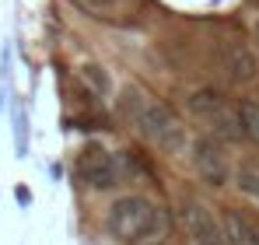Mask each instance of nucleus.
<instances>
[{"label":"nucleus","mask_w":259,"mask_h":245,"mask_svg":"<svg viewBox=\"0 0 259 245\" xmlns=\"http://www.w3.org/2000/svg\"><path fill=\"white\" fill-rule=\"evenodd\" d=\"M119 105H123V116L130 119V126L147 144H154L161 154H168V158L189 154V140L193 137L186 133V123L179 119L165 102H158L151 91H144L140 84H126Z\"/></svg>","instance_id":"nucleus-1"},{"label":"nucleus","mask_w":259,"mask_h":245,"mask_svg":"<svg viewBox=\"0 0 259 245\" xmlns=\"http://www.w3.org/2000/svg\"><path fill=\"white\" fill-rule=\"evenodd\" d=\"M154 214H158V203H151L147 196L123 193V196H116L112 203L105 207L102 228H105V235L116 245H144L147 235H151Z\"/></svg>","instance_id":"nucleus-2"},{"label":"nucleus","mask_w":259,"mask_h":245,"mask_svg":"<svg viewBox=\"0 0 259 245\" xmlns=\"http://www.w3.org/2000/svg\"><path fill=\"white\" fill-rule=\"evenodd\" d=\"M186 112L193 116V123H200L207 133L221 137L224 144H238L242 137V119H238V105L228 102L217 88H196L186 98Z\"/></svg>","instance_id":"nucleus-3"},{"label":"nucleus","mask_w":259,"mask_h":245,"mask_svg":"<svg viewBox=\"0 0 259 245\" xmlns=\"http://www.w3.org/2000/svg\"><path fill=\"white\" fill-rule=\"evenodd\" d=\"M189 165H193L196 179L207 189H228V186H235V165L228 158V147H224L221 137L207 133V130L189 140Z\"/></svg>","instance_id":"nucleus-4"},{"label":"nucleus","mask_w":259,"mask_h":245,"mask_svg":"<svg viewBox=\"0 0 259 245\" xmlns=\"http://www.w3.org/2000/svg\"><path fill=\"white\" fill-rule=\"evenodd\" d=\"M74 175L88 193H112L123 182V172L112 151H105L102 144H84L74 158Z\"/></svg>","instance_id":"nucleus-5"},{"label":"nucleus","mask_w":259,"mask_h":245,"mask_svg":"<svg viewBox=\"0 0 259 245\" xmlns=\"http://www.w3.org/2000/svg\"><path fill=\"white\" fill-rule=\"evenodd\" d=\"M217 67H221V74L228 77V84L249 88V84L259 81V56H256V49H252L245 39H238V35L217 42Z\"/></svg>","instance_id":"nucleus-6"},{"label":"nucleus","mask_w":259,"mask_h":245,"mask_svg":"<svg viewBox=\"0 0 259 245\" xmlns=\"http://www.w3.org/2000/svg\"><path fill=\"white\" fill-rule=\"evenodd\" d=\"M179 221L186 228V235L193 242H203V245H224V228L221 221L214 217V210L196 200V196H182L179 200Z\"/></svg>","instance_id":"nucleus-7"},{"label":"nucleus","mask_w":259,"mask_h":245,"mask_svg":"<svg viewBox=\"0 0 259 245\" xmlns=\"http://www.w3.org/2000/svg\"><path fill=\"white\" fill-rule=\"evenodd\" d=\"M221 228H224V245H259L256 224L249 217H242L238 210H224Z\"/></svg>","instance_id":"nucleus-8"},{"label":"nucleus","mask_w":259,"mask_h":245,"mask_svg":"<svg viewBox=\"0 0 259 245\" xmlns=\"http://www.w3.org/2000/svg\"><path fill=\"white\" fill-rule=\"evenodd\" d=\"M77 74H81V81L88 84L91 95H98V98H109V95H112V77H109V70H105L102 63L84 60V63L77 67Z\"/></svg>","instance_id":"nucleus-9"},{"label":"nucleus","mask_w":259,"mask_h":245,"mask_svg":"<svg viewBox=\"0 0 259 245\" xmlns=\"http://www.w3.org/2000/svg\"><path fill=\"white\" fill-rule=\"evenodd\" d=\"M81 14L98 18V21H116L119 14H126V0H70Z\"/></svg>","instance_id":"nucleus-10"},{"label":"nucleus","mask_w":259,"mask_h":245,"mask_svg":"<svg viewBox=\"0 0 259 245\" xmlns=\"http://www.w3.org/2000/svg\"><path fill=\"white\" fill-rule=\"evenodd\" d=\"M238 119H242V137L245 144L259 147V98H238Z\"/></svg>","instance_id":"nucleus-11"},{"label":"nucleus","mask_w":259,"mask_h":245,"mask_svg":"<svg viewBox=\"0 0 259 245\" xmlns=\"http://www.w3.org/2000/svg\"><path fill=\"white\" fill-rule=\"evenodd\" d=\"M11 130H14V151H18V158H28V109L18 102V98H11Z\"/></svg>","instance_id":"nucleus-12"},{"label":"nucleus","mask_w":259,"mask_h":245,"mask_svg":"<svg viewBox=\"0 0 259 245\" xmlns=\"http://www.w3.org/2000/svg\"><path fill=\"white\" fill-rule=\"evenodd\" d=\"M235 186H238V193H242L245 200H252V203L259 207V168H252V165L238 168V172H235Z\"/></svg>","instance_id":"nucleus-13"},{"label":"nucleus","mask_w":259,"mask_h":245,"mask_svg":"<svg viewBox=\"0 0 259 245\" xmlns=\"http://www.w3.org/2000/svg\"><path fill=\"white\" fill-rule=\"evenodd\" d=\"M168 231H172V207L158 203L154 224H151V235H147V242H144V245H161L165 238H168Z\"/></svg>","instance_id":"nucleus-14"},{"label":"nucleus","mask_w":259,"mask_h":245,"mask_svg":"<svg viewBox=\"0 0 259 245\" xmlns=\"http://www.w3.org/2000/svg\"><path fill=\"white\" fill-rule=\"evenodd\" d=\"M0 81H11V42L0 53Z\"/></svg>","instance_id":"nucleus-15"},{"label":"nucleus","mask_w":259,"mask_h":245,"mask_svg":"<svg viewBox=\"0 0 259 245\" xmlns=\"http://www.w3.org/2000/svg\"><path fill=\"white\" fill-rule=\"evenodd\" d=\"M14 200H18V203H21V207H32V189L18 182V186H14Z\"/></svg>","instance_id":"nucleus-16"},{"label":"nucleus","mask_w":259,"mask_h":245,"mask_svg":"<svg viewBox=\"0 0 259 245\" xmlns=\"http://www.w3.org/2000/svg\"><path fill=\"white\" fill-rule=\"evenodd\" d=\"M11 98V88H7V81H0V112H4V102Z\"/></svg>","instance_id":"nucleus-17"},{"label":"nucleus","mask_w":259,"mask_h":245,"mask_svg":"<svg viewBox=\"0 0 259 245\" xmlns=\"http://www.w3.org/2000/svg\"><path fill=\"white\" fill-rule=\"evenodd\" d=\"M252 39H256V53H259V14H252Z\"/></svg>","instance_id":"nucleus-18"},{"label":"nucleus","mask_w":259,"mask_h":245,"mask_svg":"<svg viewBox=\"0 0 259 245\" xmlns=\"http://www.w3.org/2000/svg\"><path fill=\"white\" fill-rule=\"evenodd\" d=\"M49 175H53V179L60 182V179H63V168H60V165H49Z\"/></svg>","instance_id":"nucleus-19"},{"label":"nucleus","mask_w":259,"mask_h":245,"mask_svg":"<svg viewBox=\"0 0 259 245\" xmlns=\"http://www.w3.org/2000/svg\"><path fill=\"white\" fill-rule=\"evenodd\" d=\"M189 245H203V242H189Z\"/></svg>","instance_id":"nucleus-20"}]
</instances>
